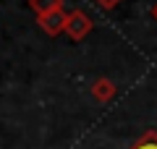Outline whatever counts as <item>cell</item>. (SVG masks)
Instances as JSON below:
<instances>
[{
	"instance_id": "1",
	"label": "cell",
	"mask_w": 157,
	"mask_h": 149,
	"mask_svg": "<svg viewBox=\"0 0 157 149\" xmlns=\"http://www.w3.org/2000/svg\"><path fill=\"white\" fill-rule=\"evenodd\" d=\"M92 26H94V24H92V18L86 16L84 11H71L68 18H66V32L63 34H68L73 42H81V39L92 32Z\"/></svg>"
},
{
	"instance_id": "2",
	"label": "cell",
	"mask_w": 157,
	"mask_h": 149,
	"mask_svg": "<svg viewBox=\"0 0 157 149\" xmlns=\"http://www.w3.org/2000/svg\"><path fill=\"white\" fill-rule=\"evenodd\" d=\"M66 18H68V13L60 8V11H50L45 16H37V24L47 37H58V34L66 32Z\"/></svg>"
},
{
	"instance_id": "3",
	"label": "cell",
	"mask_w": 157,
	"mask_h": 149,
	"mask_svg": "<svg viewBox=\"0 0 157 149\" xmlns=\"http://www.w3.org/2000/svg\"><path fill=\"white\" fill-rule=\"evenodd\" d=\"M92 97L97 99V102H110L113 97H115V84L110 81L107 76H100L97 81H92Z\"/></svg>"
},
{
	"instance_id": "4",
	"label": "cell",
	"mask_w": 157,
	"mask_h": 149,
	"mask_svg": "<svg viewBox=\"0 0 157 149\" xmlns=\"http://www.w3.org/2000/svg\"><path fill=\"white\" fill-rule=\"evenodd\" d=\"M29 8H32L37 16H45L50 11H60L63 0H29Z\"/></svg>"
},
{
	"instance_id": "5",
	"label": "cell",
	"mask_w": 157,
	"mask_h": 149,
	"mask_svg": "<svg viewBox=\"0 0 157 149\" xmlns=\"http://www.w3.org/2000/svg\"><path fill=\"white\" fill-rule=\"evenodd\" d=\"M131 149H157V131H147L144 136H139V141Z\"/></svg>"
},
{
	"instance_id": "6",
	"label": "cell",
	"mask_w": 157,
	"mask_h": 149,
	"mask_svg": "<svg viewBox=\"0 0 157 149\" xmlns=\"http://www.w3.org/2000/svg\"><path fill=\"white\" fill-rule=\"evenodd\" d=\"M100 8H105V11H113V8L118 6V3H123V0H94Z\"/></svg>"
},
{
	"instance_id": "7",
	"label": "cell",
	"mask_w": 157,
	"mask_h": 149,
	"mask_svg": "<svg viewBox=\"0 0 157 149\" xmlns=\"http://www.w3.org/2000/svg\"><path fill=\"white\" fill-rule=\"evenodd\" d=\"M152 16H155V21H157V3H155V8H152Z\"/></svg>"
}]
</instances>
